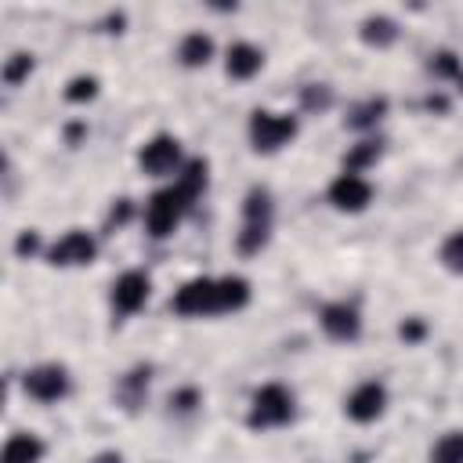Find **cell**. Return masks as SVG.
Listing matches in <instances>:
<instances>
[{
  "mask_svg": "<svg viewBox=\"0 0 463 463\" xmlns=\"http://www.w3.org/2000/svg\"><path fill=\"white\" fill-rule=\"evenodd\" d=\"M300 105H304L307 112L329 109V105H333V87H326V83H307V87L300 90Z\"/></svg>",
  "mask_w": 463,
  "mask_h": 463,
  "instance_id": "obj_25",
  "label": "cell"
},
{
  "mask_svg": "<svg viewBox=\"0 0 463 463\" xmlns=\"http://www.w3.org/2000/svg\"><path fill=\"white\" fill-rule=\"evenodd\" d=\"M90 98H98V80H94V76H72L69 87H65V101L83 105V101H90Z\"/></svg>",
  "mask_w": 463,
  "mask_h": 463,
  "instance_id": "obj_27",
  "label": "cell"
},
{
  "mask_svg": "<svg viewBox=\"0 0 463 463\" xmlns=\"http://www.w3.org/2000/svg\"><path fill=\"white\" fill-rule=\"evenodd\" d=\"M199 405H203V394H199L195 387H177V391L166 398V409H170V416H192Z\"/></svg>",
  "mask_w": 463,
  "mask_h": 463,
  "instance_id": "obj_22",
  "label": "cell"
},
{
  "mask_svg": "<svg viewBox=\"0 0 463 463\" xmlns=\"http://www.w3.org/2000/svg\"><path fill=\"white\" fill-rule=\"evenodd\" d=\"M318 322H322L326 336H329V340H340V344L358 340V333H362V311H358L354 304H347V300L326 304V307L318 311Z\"/></svg>",
  "mask_w": 463,
  "mask_h": 463,
  "instance_id": "obj_11",
  "label": "cell"
},
{
  "mask_svg": "<svg viewBox=\"0 0 463 463\" xmlns=\"http://www.w3.org/2000/svg\"><path fill=\"white\" fill-rule=\"evenodd\" d=\"M137 163H141V170L152 174V177L181 174V166H184V159H181V141H177L174 134H156V137H148V141L141 145Z\"/></svg>",
  "mask_w": 463,
  "mask_h": 463,
  "instance_id": "obj_4",
  "label": "cell"
},
{
  "mask_svg": "<svg viewBox=\"0 0 463 463\" xmlns=\"http://www.w3.org/2000/svg\"><path fill=\"white\" fill-rule=\"evenodd\" d=\"M22 387L29 398L36 402H58L69 394L72 380H69V369L58 365V362H43V365H33L25 376H22Z\"/></svg>",
  "mask_w": 463,
  "mask_h": 463,
  "instance_id": "obj_6",
  "label": "cell"
},
{
  "mask_svg": "<svg viewBox=\"0 0 463 463\" xmlns=\"http://www.w3.org/2000/svg\"><path fill=\"white\" fill-rule=\"evenodd\" d=\"M90 463H123V456H119V452H112V449H105V452H98Z\"/></svg>",
  "mask_w": 463,
  "mask_h": 463,
  "instance_id": "obj_31",
  "label": "cell"
},
{
  "mask_svg": "<svg viewBox=\"0 0 463 463\" xmlns=\"http://www.w3.org/2000/svg\"><path fill=\"white\" fill-rule=\"evenodd\" d=\"M29 72H33V54H25V51H14V54L4 61V83H7V87H18Z\"/></svg>",
  "mask_w": 463,
  "mask_h": 463,
  "instance_id": "obj_23",
  "label": "cell"
},
{
  "mask_svg": "<svg viewBox=\"0 0 463 463\" xmlns=\"http://www.w3.org/2000/svg\"><path fill=\"white\" fill-rule=\"evenodd\" d=\"M362 40H365L369 47H387V43L398 40V22L387 18V14H369V18L362 22Z\"/></svg>",
  "mask_w": 463,
  "mask_h": 463,
  "instance_id": "obj_18",
  "label": "cell"
},
{
  "mask_svg": "<svg viewBox=\"0 0 463 463\" xmlns=\"http://www.w3.org/2000/svg\"><path fill=\"white\" fill-rule=\"evenodd\" d=\"M441 264L456 275H463V228H456L445 242H441Z\"/></svg>",
  "mask_w": 463,
  "mask_h": 463,
  "instance_id": "obj_24",
  "label": "cell"
},
{
  "mask_svg": "<svg viewBox=\"0 0 463 463\" xmlns=\"http://www.w3.org/2000/svg\"><path fill=\"white\" fill-rule=\"evenodd\" d=\"M427 109H434V112H445V109H449V101H445L441 94H430V98H427Z\"/></svg>",
  "mask_w": 463,
  "mask_h": 463,
  "instance_id": "obj_32",
  "label": "cell"
},
{
  "mask_svg": "<svg viewBox=\"0 0 463 463\" xmlns=\"http://www.w3.org/2000/svg\"><path fill=\"white\" fill-rule=\"evenodd\" d=\"M177 184L192 195V199H199L203 192H206V184H210V163L206 159H184V166H181V174H177Z\"/></svg>",
  "mask_w": 463,
  "mask_h": 463,
  "instance_id": "obj_19",
  "label": "cell"
},
{
  "mask_svg": "<svg viewBox=\"0 0 463 463\" xmlns=\"http://www.w3.org/2000/svg\"><path fill=\"white\" fill-rule=\"evenodd\" d=\"M94 257H98V239H94L90 232H83V228L65 232V235L47 250V260H51L54 268H83V264H90Z\"/></svg>",
  "mask_w": 463,
  "mask_h": 463,
  "instance_id": "obj_7",
  "label": "cell"
},
{
  "mask_svg": "<svg viewBox=\"0 0 463 463\" xmlns=\"http://www.w3.org/2000/svg\"><path fill=\"white\" fill-rule=\"evenodd\" d=\"M423 333H427V322H423L420 315H412V318H405V322L398 326V336H402L405 344H416V340H423Z\"/></svg>",
  "mask_w": 463,
  "mask_h": 463,
  "instance_id": "obj_28",
  "label": "cell"
},
{
  "mask_svg": "<svg viewBox=\"0 0 463 463\" xmlns=\"http://www.w3.org/2000/svg\"><path fill=\"white\" fill-rule=\"evenodd\" d=\"M36 250H40V232H33V228H29V232H22V235H18V242H14V253H18V257H25V253H36Z\"/></svg>",
  "mask_w": 463,
  "mask_h": 463,
  "instance_id": "obj_30",
  "label": "cell"
},
{
  "mask_svg": "<svg viewBox=\"0 0 463 463\" xmlns=\"http://www.w3.org/2000/svg\"><path fill=\"white\" fill-rule=\"evenodd\" d=\"M170 307L184 318H199V315H217V279H188L174 297Z\"/></svg>",
  "mask_w": 463,
  "mask_h": 463,
  "instance_id": "obj_5",
  "label": "cell"
},
{
  "mask_svg": "<svg viewBox=\"0 0 463 463\" xmlns=\"http://www.w3.org/2000/svg\"><path fill=\"white\" fill-rule=\"evenodd\" d=\"M250 304V282L242 275H224L217 279V315L221 311H239Z\"/></svg>",
  "mask_w": 463,
  "mask_h": 463,
  "instance_id": "obj_15",
  "label": "cell"
},
{
  "mask_svg": "<svg viewBox=\"0 0 463 463\" xmlns=\"http://www.w3.org/2000/svg\"><path fill=\"white\" fill-rule=\"evenodd\" d=\"M260 65H264V51H260V47H253V43H246V40H239V43L228 47L224 72H228L232 80H250V76L260 72Z\"/></svg>",
  "mask_w": 463,
  "mask_h": 463,
  "instance_id": "obj_13",
  "label": "cell"
},
{
  "mask_svg": "<svg viewBox=\"0 0 463 463\" xmlns=\"http://www.w3.org/2000/svg\"><path fill=\"white\" fill-rule=\"evenodd\" d=\"M326 195H329V203H333L336 210H344V213H358V210L369 206V199H373V184H369L362 174L344 170V174L333 177V184H329Z\"/></svg>",
  "mask_w": 463,
  "mask_h": 463,
  "instance_id": "obj_10",
  "label": "cell"
},
{
  "mask_svg": "<svg viewBox=\"0 0 463 463\" xmlns=\"http://www.w3.org/2000/svg\"><path fill=\"white\" fill-rule=\"evenodd\" d=\"M383 409H387V387H383L380 380H362V383L347 394V402H344V412H347L354 423H373V420L383 416Z\"/></svg>",
  "mask_w": 463,
  "mask_h": 463,
  "instance_id": "obj_9",
  "label": "cell"
},
{
  "mask_svg": "<svg viewBox=\"0 0 463 463\" xmlns=\"http://www.w3.org/2000/svg\"><path fill=\"white\" fill-rule=\"evenodd\" d=\"M383 116H387V98H365V101L351 105V112H347L344 123H347L351 130H373Z\"/></svg>",
  "mask_w": 463,
  "mask_h": 463,
  "instance_id": "obj_17",
  "label": "cell"
},
{
  "mask_svg": "<svg viewBox=\"0 0 463 463\" xmlns=\"http://www.w3.org/2000/svg\"><path fill=\"white\" fill-rule=\"evenodd\" d=\"M148 293H152V279H148L145 271H123V275L112 282L109 304H112V311H116L119 318H127V315H134V311L145 307Z\"/></svg>",
  "mask_w": 463,
  "mask_h": 463,
  "instance_id": "obj_8",
  "label": "cell"
},
{
  "mask_svg": "<svg viewBox=\"0 0 463 463\" xmlns=\"http://www.w3.org/2000/svg\"><path fill=\"white\" fill-rule=\"evenodd\" d=\"M47 452V445L33 434V430H18L7 438L4 452H0V463H40Z\"/></svg>",
  "mask_w": 463,
  "mask_h": 463,
  "instance_id": "obj_14",
  "label": "cell"
},
{
  "mask_svg": "<svg viewBox=\"0 0 463 463\" xmlns=\"http://www.w3.org/2000/svg\"><path fill=\"white\" fill-rule=\"evenodd\" d=\"M380 152H383V141L376 137H365V141H358V145H351L347 148V156H344V170H351V174H362V170H369L376 159H380Z\"/></svg>",
  "mask_w": 463,
  "mask_h": 463,
  "instance_id": "obj_20",
  "label": "cell"
},
{
  "mask_svg": "<svg viewBox=\"0 0 463 463\" xmlns=\"http://www.w3.org/2000/svg\"><path fill=\"white\" fill-rule=\"evenodd\" d=\"M250 141L257 152H279L282 145H289L297 137V116L289 112H271V109H257L250 116Z\"/></svg>",
  "mask_w": 463,
  "mask_h": 463,
  "instance_id": "obj_3",
  "label": "cell"
},
{
  "mask_svg": "<svg viewBox=\"0 0 463 463\" xmlns=\"http://www.w3.org/2000/svg\"><path fill=\"white\" fill-rule=\"evenodd\" d=\"M130 213H134V203H130V199H116V206L109 210V224H116V228H119V224H127V221H130Z\"/></svg>",
  "mask_w": 463,
  "mask_h": 463,
  "instance_id": "obj_29",
  "label": "cell"
},
{
  "mask_svg": "<svg viewBox=\"0 0 463 463\" xmlns=\"http://www.w3.org/2000/svg\"><path fill=\"white\" fill-rule=\"evenodd\" d=\"M430 463H463V430H445L430 445Z\"/></svg>",
  "mask_w": 463,
  "mask_h": 463,
  "instance_id": "obj_21",
  "label": "cell"
},
{
  "mask_svg": "<svg viewBox=\"0 0 463 463\" xmlns=\"http://www.w3.org/2000/svg\"><path fill=\"white\" fill-rule=\"evenodd\" d=\"M430 72L441 76V80H459L463 76V61L452 51H434L430 54Z\"/></svg>",
  "mask_w": 463,
  "mask_h": 463,
  "instance_id": "obj_26",
  "label": "cell"
},
{
  "mask_svg": "<svg viewBox=\"0 0 463 463\" xmlns=\"http://www.w3.org/2000/svg\"><path fill=\"white\" fill-rule=\"evenodd\" d=\"M192 195L174 181L170 188H159V192H152L148 195V203H145V210H141V221H145V232L152 235V239H166L177 224H181V217L192 210Z\"/></svg>",
  "mask_w": 463,
  "mask_h": 463,
  "instance_id": "obj_1",
  "label": "cell"
},
{
  "mask_svg": "<svg viewBox=\"0 0 463 463\" xmlns=\"http://www.w3.org/2000/svg\"><path fill=\"white\" fill-rule=\"evenodd\" d=\"M148 383H152V365H148V362L130 365V369L119 376V387H116V398L123 402V409L134 412V409L148 398Z\"/></svg>",
  "mask_w": 463,
  "mask_h": 463,
  "instance_id": "obj_12",
  "label": "cell"
},
{
  "mask_svg": "<svg viewBox=\"0 0 463 463\" xmlns=\"http://www.w3.org/2000/svg\"><path fill=\"white\" fill-rule=\"evenodd\" d=\"M293 412H297V398H293V391L282 387V383H264V387H257L253 398H250L246 423H250L253 430H268V427H282V423H289Z\"/></svg>",
  "mask_w": 463,
  "mask_h": 463,
  "instance_id": "obj_2",
  "label": "cell"
},
{
  "mask_svg": "<svg viewBox=\"0 0 463 463\" xmlns=\"http://www.w3.org/2000/svg\"><path fill=\"white\" fill-rule=\"evenodd\" d=\"M177 58H181V65L199 69V65H206V61L213 58V40L195 29V33H188V36L177 43Z\"/></svg>",
  "mask_w": 463,
  "mask_h": 463,
  "instance_id": "obj_16",
  "label": "cell"
}]
</instances>
